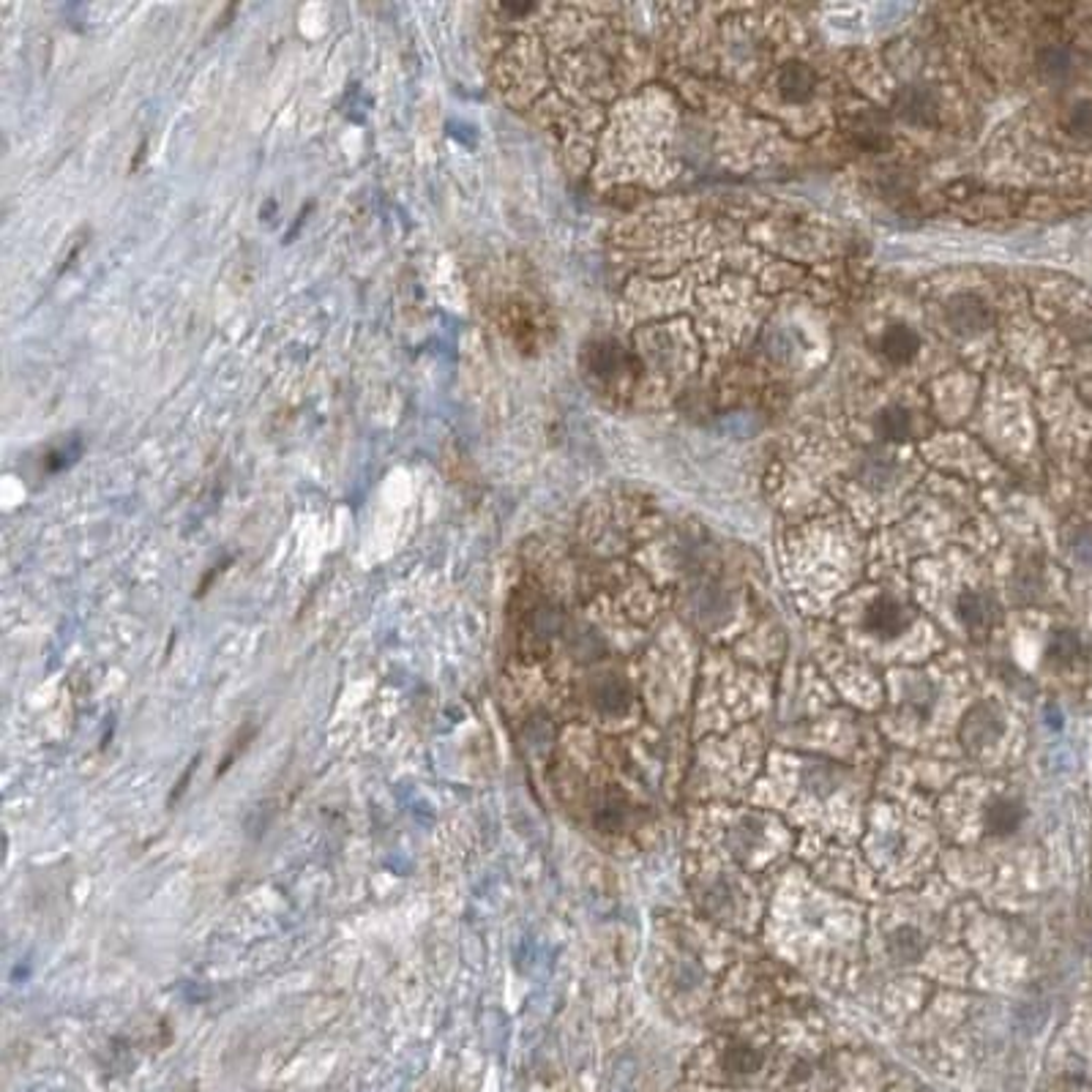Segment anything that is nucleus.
I'll return each mask as SVG.
<instances>
[{"mask_svg": "<svg viewBox=\"0 0 1092 1092\" xmlns=\"http://www.w3.org/2000/svg\"><path fill=\"white\" fill-rule=\"evenodd\" d=\"M686 1092H929L921 1087H882L871 1068H861L844 1059L793 1057L784 1068L765 1049L760 1071L746 1076H726L710 1066L694 1074Z\"/></svg>", "mask_w": 1092, "mask_h": 1092, "instance_id": "obj_1", "label": "nucleus"}, {"mask_svg": "<svg viewBox=\"0 0 1092 1092\" xmlns=\"http://www.w3.org/2000/svg\"><path fill=\"white\" fill-rule=\"evenodd\" d=\"M1002 732H1005V718H1002V713H999L994 705H989V702H983V705H975L965 716L962 743H965V749L978 754V751L991 749V746L1002 738Z\"/></svg>", "mask_w": 1092, "mask_h": 1092, "instance_id": "obj_2", "label": "nucleus"}, {"mask_svg": "<svg viewBox=\"0 0 1092 1092\" xmlns=\"http://www.w3.org/2000/svg\"><path fill=\"white\" fill-rule=\"evenodd\" d=\"M945 323L959 336H978L991 325V309L975 292H959L945 304Z\"/></svg>", "mask_w": 1092, "mask_h": 1092, "instance_id": "obj_3", "label": "nucleus"}, {"mask_svg": "<svg viewBox=\"0 0 1092 1092\" xmlns=\"http://www.w3.org/2000/svg\"><path fill=\"white\" fill-rule=\"evenodd\" d=\"M896 115L910 126H934L942 115V104L931 88L907 86L896 94Z\"/></svg>", "mask_w": 1092, "mask_h": 1092, "instance_id": "obj_4", "label": "nucleus"}, {"mask_svg": "<svg viewBox=\"0 0 1092 1092\" xmlns=\"http://www.w3.org/2000/svg\"><path fill=\"white\" fill-rule=\"evenodd\" d=\"M632 700V686L617 672L598 674L596 680L590 683V702L604 716H623Z\"/></svg>", "mask_w": 1092, "mask_h": 1092, "instance_id": "obj_5", "label": "nucleus"}, {"mask_svg": "<svg viewBox=\"0 0 1092 1092\" xmlns=\"http://www.w3.org/2000/svg\"><path fill=\"white\" fill-rule=\"evenodd\" d=\"M817 91V74L803 60H786L776 68V94L786 104H806Z\"/></svg>", "mask_w": 1092, "mask_h": 1092, "instance_id": "obj_6", "label": "nucleus"}, {"mask_svg": "<svg viewBox=\"0 0 1092 1092\" xmlns=\"http://www.w3.org/2000/svg\"><path fill=\"white\" fill-rule=\"evenodd\" d=\"M907 625H910V612H907L902 601H896V598L879 596L874 598L869 609H866V629H869L871 634H877V637L893 640V637L905 632Z\"/></svg>", "mask_w": 1092, "mask_h": 1092, "instance_id": "obj_7", "label": "nucleus"}, {"mask_svg": "<svg viewBox=\"0 0 1092 1092\" xmlns=\"http://www.w3.org/2000/svg\"><path fill=\"white\" fill-rule=\"evenodd\" d=\"M921 347H923L921 333L905 323L887 325L885 331H882V336H879V352H882V356H885L893 367H905V364L918 359Z\"/></svg>", "mask_w": 1092, "mask_h": 1092, "instance_id": "obj_8", "label": "nucleus"}, {"mask_svg": "<svg viewBox=\"0 0 1092 1092\" xmlns=\"http://www.w3.org/2000/svg\"><path fill=\"white\" fill-rule=\"evenodd\" d=\"M956 612L962 617V623L967 625V632L986 634L997 620V601L989 593L967 590L965 596H959Z\"/></svg>", "mask_w": 1092, "mask_h": 1092, "instance_id": "obj_9", "label": "nucleus"}, {"mask_svg": "<svg viewBox=\"0 0 1092 1092\" xmlns=\"http://www.w3.org/2000/svg\"><path fill=\"white\" fill-rule=\"evenodd\" d=\"M1035 66H1038V74H1041L1046 83H1068L1076 68L1074 52L1062 47V44H1046L1035 55Z\"/></svg>", "mask_w": 1092, "mask_h": 1092, "instance_id": "obj_10", "label": "nucleus"}, {"mask_svg": "<svg viewBox=\"0 0 1092 1092\" xmlns=\"http://www.w3.org/2000/svg\"><path fill=\"white\" fill-rule=\"evenodd\" d=\"M874 429H877V437L882 440V443H890V445L907 443L915 432L913 413H910L907 407H902V404H887V407L877 416Z\"/></svg>", "mask_w": 1092, "mask_h": 1092, "instance_id": "obj_11", "label": "nucleus"}, {"mask_svg": "<svg viewBox=\"0 0 1092 1092\" xmlns=\"http://www.w3.org/2000/svg\"><path fill=\"white\" fill-rule=\"evenodd\" d=\"M1024 814H1027V809H1024L1022 803L1014 801V798H999V801H994L989 806L986 825H989L994 836H1011L1024 822Z\"/></svg>", "mask_w": 1092, "mask_h": 1092, "instance_id": "obj_12", "label": "nucleus"}, {"mask_svg": "<svg viewBox=\"0 0 1092 1092\" xmlns=\"http://www.w3.org/2000/svg\"><path fill=\"white\" fill-rule=\"evenodd\" d=\"M887 947H890V953H893V959L896 962H902V965H910V962H918L923 953V939L921 934L915 929H910V926H905V929H898L890 934V939H887Z\"/></svg>", "mask_w": 1092, "mask_h": 1092, "instance_id": "obj_13", "label": "nucleus"}, {"mask_svg": "<svg viewBox=\"0 0 1092 1092\" xmlns=\"http://www.w3.org/2000/svg\"><path fill=\"white\" fill-rule=\"evenodd\" d=\"M1079 653H1082V642H1079V637H1076L1074 632H1057L1049 640V648H1046V658H1049L1051 664L1059 666L1074 664Z\"/></svg>", "mask_w": 1092, "mask_h": 1092, "instance_id": "obj_14", "label": "nucleus"}, {"mask_svg": "<svg viewBox=\"0 0 1092 1092\" xmlns=\"http://www.w3.org/2000/svg\"><path fill=\"white\" fill-rule=\"evenodd\" d=\"M1068 131L1079 140H1090L1092 137V99H1079V102L1068 110L1066 115Z\"/></svg>", "mask_w": 1092, "mask_h": 1092, "instance_id": "obj_15", "label": "nucleus"}, {"mask_svg": "<svg viewBox=\"0 0 1092 1092\" xmlns=\"http://www.w3.org/2000/svg\"><path fill=\"white\" fill-rule=\"evenodd\" d=\"M762 836V822L760 819H743V822H738L732 830V850L738 855H749L754 853V847H757V841H760Z\"/></svg>", "mask_w": 1092, "mask_h": 1092, "instance_id": "obj_16", "label": "nucleus"}]
</instances>
